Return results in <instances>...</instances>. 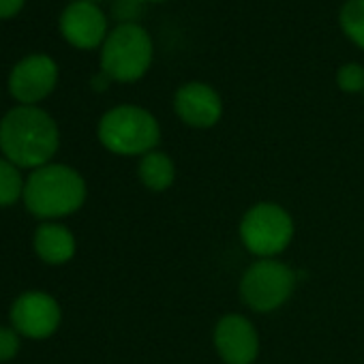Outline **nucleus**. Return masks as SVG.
Returning <instances> with one entry per match:
<instances>
[{
    "instance_id": "1",
    "label": "nucleus",
    "mask_w": 364,
    "mask_h": 364,
    "mask_svg": "<svg viewBox=\"0 0 364 364\" xmlns=\"http://www.w3.org/2000/svg\"><path fill=\"white\" fill-rule=\"evenodd\" d=\"M60 148L58 122L39 105H16L0 118V156L20 169H37L54 161Z\"/></svg>"
},
{
    "instance_id": "2",
    "label": "nucleus",
    "mask_w": 364,
    "mask_h": 364,
    "mask_svg": "<svg viewBox=\"0 0 364 364\" xmlns=\"http://www.w3.org/2000/svg\"><path fill=\"white\" fill-rule=\"evenodd\" d=\"M88 185L80 169L67 163H48L28 171L24 187V208L39 221H60L84 208Z\"/></svg>"
},
{
    "instance_id": "3",
    "label": "nucleus",
    "mask_w": 364,
    "mask_h": 364,
    "mask_svg": "<svg viewBox=\"0 0 364 364\" xmlns=\"http://www.w3.org/2000/svg\"><path fill=\"white\" fill-rule=\"evenodd\" d=\"M97 139L116 156H144L159 148L161 124L150 109L122 103L99 118Z\"/></svg>"
},
{
    "instance_id": "4",
    "label": "nucleus",
    "mask_w": 364,
    "mask_h": 364,
    "mask_svg": "<svg viewBox=\"0 0 364 364\" xmlns=\"http://www.w3.org/2000/svg\"><path fill=\"white\" fill-rule=\"evenodd\" d=\"M238 238L255 259H274L291 247L296 221L291 213L277 202H255L240 217Z\"/></svg>"
},
{
    "instance_id": "5",
    "label": "nucleus",
    "mask_w": 364,
    "mask_h": 364,
    "mask_svg": "<svg viewBox=\"0 0 364 364\" xmlns=\"http://www.w3.org/2000/svg\"><path fill=\"white\" fill-rule=\"evenodd\" d=\"M296 283V270L279 257L255 259L245 268L238 281V296L249 311L270 315L291 300Z\"/></svg>"
},
{
    "instance_id": "6",
    "label": "nucleus",
    "mask_w": 364,
    "mask_h": 364,
    "mask_svg": "<svg viewBox=\"0 0 364 364\" xmlns=\"http://www.w3.org/2000/svg\"><path fill=\"white\" fill-rule=\"evenodd\" d=\"M154 58L150 35L139 24H118L101 46V71L118 84L139 82Z\"/></svg>"
},
{
    "instance_id": "7",
    "label": "nucleus",
    "mask_w": 364,
    "mask_h": 364,
    "mask_svg": "<svg viewBox=\"0 0 364 364\" xmlns=\"http://www.w3.org/2000/svg\"><path fill=\"white\" fill-rule=\"evenodd\" d=\"M9 321L24 338L43 341L58 332L63 323V309L52 294L43 289H28L14 300Z\"/></svg>"
},
{
    "instance_id": "8",
    "label": "nucleus",
    "mask_w": 364,
    "mask_h": 364,
    "mask_svg": "<svg viewBox=\"0 0 364 364\" xmlns=\"http://www.w3.org/2000/svg\"><path fill=\"white\" fill-rule=\"evenodd\" d=\"M58 63L48 54H28L20 58L9 73L7 88L18 105H39L58 86Z\"/></svg>"
},
{
    "instance_id": "9",
    "label": "nucleus",
    "mask_w": 364,
    "mask_h": 364,
    "mask_svg": "<svg viewBox=\"0 0 364 364\" xmlns=\"http://www.w3.org/2000/svg\"><path fill=\"white\" fill-rule=\"evenodd\" d=\"M213 345L223 364H255L262 351L259 332L242 313H225L217 319Z\"/></svg>"
},
{
    "instance_id": "10",
    "label": "nucleus",
    "mask_w": 364,
    "mask_h": 364,
    "mask_svg": "<svg viewBox=\"0 0 364 364\" xmlns=\"http://www.w3.org/2000/svg\"><path fill=\"white\" fill-rule=\"evenodd\" d=\"M58 28L63 39L75 48V50H101L105 43L109 31H107V18L95 3H84V0H73L71 5L65 7L58 20Z\"/></svg>"
},
{
    "instance_id": "11",
    "label": "nucleus",
    "mask_w": 364,
    "mask_h": 364,
    "mask_svg": "<svg viewBox=\"0 0 364 364\" xmlns=\"http://www.w3.org/2000/svg\"><path fill=\"white\" fill-rule=\"evenodd\" d=\"M173 112L191 129H213L223 118V99L210 84L187 82L173 95Z\"/></svg>"
},
{
    "instance_id": "12",
    "label": "nucleus",
    "mask_w": 364,
    "mask_h": 364,
    "mask_svg": "<svg viewBox=\"0 0 364 364\" xmlns=\"http://www.w3.org/2000/svg\"><path fill=\"white\" fill-rule=\"evenodd\" d=\"M33 249L43 264L65 266L77 253V238L60 221H41L33 236Z\"/></svg>"
},
{
    "instance_id": "13",
    "label": "nucleus",
    "mask_w": 364,
    "mask_h": 364,
    "mask_svg": "<svg viewBox=\"0 0 364 364\" xmlns=\"http://www.w3.org/2000/svg\"><path fill=\"white\" fill-rule=\"evenodd\" d=\"M137 178L141 187L150 193H165L176 182V163L165 150H152L139 156L137 163Z\"/></svg>"
},
{
    "instance_id": "14",
    "label": "nucleus",
    "mask_w": 364,
    "mask_h": 364,
    "mask_svg": "<svg viewBox=\"0 0 364 364\" xmlns=\"http://www.w3.org/2000/svg\"><path fill=\"white\" fill-rule=\"evenodd\" d=\"M22 171L24 169L0 156V208H9L22 202L26 187V176Z\"/></svg>"
},
{
    "instance_id": "15",
    "label": "nucleus",
    "mask_w": 364,
    "mask_h": 364,
    "mask_svg": "<svg viewBox=\"0 0 364 364\" xmlns=\"http://www.w3.org/2000/svg\"><path fill=\"white\" fill-rule=\"evenodd\" d=\"M338 24L345 37L364 50V0H347L338 11Z\"/></svg>"
},
{
    "instance_id": "16",
    "label": "nucleus",
    "mask_w": 364,
    "mask_h": 364,
    "mask_svg": "<svg viewBox=\"0 0 364 364\" xmlns=\"http://www.w3.org/2000/svg\"><path fill=\"white\" fill-rule=\"evenodd\" d=\"M336 86L343 92L355 95L364 92V67L358 63H347L336 71Z\"/></svg>"
},
{
    "instance_id": "17",
    "label": "nucleus",
    "mask_w": 364,
    "mask_h": 364,
    "mask_svg": "<svg viewBox=\"0 0 364 364\" xmlns=\"http://www.w3.org/2000/svg\"><path fill=\"white\" fill-rule=\"evenodd\" d=\"M22 349V334L14 326H0V364L18 358Z\"/></svg>"
},
{
    "instance_id": "18",
    "label": "nucleus",
    "mask_w": 364,
    "mask_h": 364,
    "mask_svg": "<svg viewBox=\"0 0 364 364\" xmlns=\"http://www.w3.org/2000/svg\"><path fill=\"white\" fill-rule=\"evenodd\" d=\"M112 16L118 20V24H137V18L141 16V3H137V0H114Z\"/></svg>"
},
{
    "instance_id": "19",
    "label": "nucleus",
    "mask_w": 364,
    "mask_h": 364,
    "mask_svg": "<svg viewBox=\"0 0 364 364\" xmlns=\"http://www.w3.org/2000/svg\"><path fill=\"white\" fill-rule=\"evenodd\" d=\"M26 5V0H0V20L16 18Z\"/></svg>"
},
{
    "instance_id": "20",
    "label": "nucleus",
    "mask_w": 364,
    "mask_h": 364,
    "mask_svg": "<svg viewBox=\"0 0 364 364\" xmlns=\"http://www.w3.org/2000/svg\"><path fill=\"white\" fill-rule=\"evenodd\" d=\"M109 84H112V80H109L103 71H99V73L92 75V80H90V88L97 90V92H105V90L109 88Z\"/></svg>"
},
{
    "instance_id": "21",
    "label": "nucleus",
    "mask_w": 364,
    "mask_h": 364,
    "mask_svg": "<svg viewBox=\"0 0 364 364\" xmlns=\"http://www.w3.org/2000/svg\"><path fill=\"white\" fill-rule=\"evenodd\" d=\"M137 3H141V5L144 3H165V0H137Z\"/></svg>"
},
{
    "instance_id": "22",
    "label": "nucleus",
    "mask_w": 364,
    "mask_h": 364,
    "mask_svg": "<svg viewBox=\"0 0 364 364\" xmlns=\"http://www.w3.org/2000/svg\"><path fill=\"white\" fill-rule=\"evenodd\" d=\"M84 3H95L97 5V3H101V0H84Z\"/></svg>"
},
{
    "instance_id": "23",
    "label": "nucleus",
    "mask_w": 364,
    "mask_h": 364,
    "mask_svg": "<svg viewBox=\"0 0 364 364\" xmlns=\"http://www.w3.org/2000/svg\"><path fill=\"white\" fill-rule=\"evenodd\" d=\"M362 95H364V92H362Z\"/></svg>"
}]
</instances>
